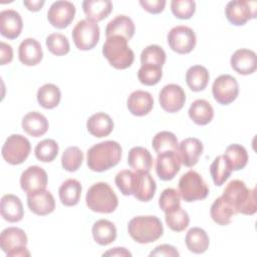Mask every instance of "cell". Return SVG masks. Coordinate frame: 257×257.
<instances>
[{
	"label": "cell",
	"instance_id": "1",
	"mask_svg": "<svg viewBox=\"0 0 257 257\" xmlns=\"http://www.w3.org/2000/svg\"><path fill=\"white\" fill-rule=\"evenodd\" d=\"M121 159V147L117 142L104 141L87 151V167L93 172H104L115 167Z\"/></svg>",
	"mask_w": 257,
	"mask_h": 257
},
{
	"label": "cell",
	"instance_id": "2",
	"mask_svg": "<svg viewBox=\"0 0 257 257\" xmlns=\"http://www.w3.org/2000/svg\"><path fill=\"white\" fill-rule=\"evenodd\" d=\"M222 196L236 213L253 215L257 211L256 189H248L243 181L233 180L229 182Z\"/></svg>",
	"mask_w": 257,
	"mask_h": 257
},
{
	"label": "cell",
	"instance_id": "3",
	"mask_svg": "<svg viewBox=\"0 0 257 257\" xmlns=\"http://www.w3.org/2000/svg\"><path fill=\"white\" fill-rule=\"evenodd\" d=\"M127 232L136 242L148 244L163 236L164 227L156 216H137L128 222Z\"/></svg>",
	"mask_w": 257,
	"mask_h": 257
},
{
	"label": "cell",
	"instance_id": "4",
	"mask_svg": "<svg viewBox=\"0 0 257 257\" xmlns=\"http://www.w3.org/2000/svg\"><path fill=\"white\" fill-rule=\"evenodd\" d=\"M85 201L88 209L104 214L112 213L118 205L117 196L111 187L104 182L93 184L86 193Z\"/></svg>",
	"mask_w": 257,
	"mask_h": 257
},
{
	"label": "cell",
	"instance_id": "5",
	"mask_svg": "<svg viewBox=\"0 0 257 257\" xmlns=\"http://www.w3.org/2000/svg\"><path fill=\"white\" fill-rule=\"evenodd\" d=\"M102 54L116 69L130 67L135 60L134 51L128 47L127 40L121 36L106 38L102 46Z\"/></svg>",
	"mask_w": 257,
	"mask_h": 257
},
{
	"label": "cell",
	"instance_id": "6",
	"mask_svg": "<svg viewBox=\"0 0 257 257\" xmlns=\"http://www.w3.org/2000/svg\"><path fill=\"white\" fill-rule=\"evenodd\" d=\"M179 193L185 202H195L207 198L209 188L196 171H188L179 180Z\"/></svg>",
	"mask_w": 257,
	"mask_h": 257
},
{
	"label": "cell",
	"instance_id": "7",
	"mask_svg": "<svg viewBox=\"0 0 257 257\" xmlns=\"http://www.w3.org/2000/svg\"><path fill=\"white\" fill-rule=\"evenodd\" d=\"M27 236L25 232L17 227H8L1 232L0 246L8 257L30 256L26 248Z\"/></svg>",
	"mask_w": 257,
	"mask_h": 257
},
{
	"label": "cell",
	"instance_id": "8",
	"mask_svg": "<svg viewBox=\"0 0 257 257\" xmlns=\"http://www.w3.org/2000/svg\"><path fill=\"white\" fill-rule=\"evenodd\" d=\"M31 146L29 141L22 135H11L2 147V157L10 165H20L29 156Z\"/></svg>",
	"mask_w": 257,
	"mask_h": 257
},
{
	"label": "cell",
	"instance_id": "9",
	"mask_svg": "<svg viewBox=\"0 0 257 257\" xmlns=\"http://www.w3.org/2000/svg\"><path fill=\"white\" fill-rule=\"evenodd\" d=\"M72 39L79 50L92 49L99 40V26L96 22L82 19L72 29Z\"/></svg>",
	"mask_w": 257,
	"mask_h": 257
},
{
	"label": "cell",
	"instance_id": "10",
	"mask_svg": "<svg viewBox=\"0 0 257 257\" xmlns=\"http://www.w3.org/2000/svg\"><path fill=\"white\" fill-rule=\"evenodd\" d=\"M170 48L179 53L187 54L196 46V34L194 30L185 25L173 27L167 36Z\"/></svg>",
	"mask_w": 257,
	"mask_h": 257
},
{
	"label": "cell",
	"instance_id": "11",
	"mask_svg": "<svg viewBox=\"0 0 257 257\" xmlns=\"http://www.w3.org/2000/svg\"><path fill=\"white\" fill-rule=\"evenodd\" d=\"M225 15L228 21L236 26L244 25L248 20L253 19L257 15L256 1L234 0L227 3Z\"/></svg>",
	"mask_w": 257,
	"mask_h": 257
},
{
	"label": "cell",
	"instance_id": "12",
	"mask_svg": "<svg viewBox=\"0 0 257 257\" xmlns=\"http://www.w3.org/2000/svg\"><path fill=\"white\" fill-rule=\"evenodd\" d=\"M212 93L215 100L223 105L233 102L239 93V84L237 79L230 74L218 76L212 85Z\"/></svg>",
	"mask_w": 257,
	"mask_h": 257
},
{
	"label": "cell",
	"instance_id": "13",
	"mask_svg": "<svg viewBox=\"0 0 257 257\" xmlns=\"http://www.w3.org/2000/svg\"><path fill=\"white\" fill-rule=\"evenodd\" d=\"M75 15V6L69 1L53 2L47 12L49 23L58 29L67 27L73 20Z\"/></svg>",
	"mask_w": 257,
	"mask_h": 257
},
{
	"label": "cell",
	"instance_id": "14",
	"mask_svg": "<svg viewBox=\"0 0 257 257\" xmlns=\"http://www.w3.org/2000/svg\"><path fill=\"white\" fill-rule=\"evenodd\" d=\"M159 101L162 108L167 112H177L183 108L186 101L184 89L175 83L165 85L159 93Z\"/></svg>",
	"mask_w": 257,
	"mask_h": 257
},
{
	"label": "cell",
	"instance_id": "15",
	"mask_svg": "<svg viewBox=\"0 0 257 257\" xmlns=\"http://www.w3.org/2000/svg\"><path fill=\"white\" fill-rule=\"evenodd\" d=\"M157 185L154 178L149 172H138L134 173L132 195L141 202L151 201L156 193Z\"/></svg>",
	"mask_w": 257,
	"mask_h": 257
},
{
	"label": "cell",
	"instance_id": "16",
	"mask_svg": "<svg viewBox=\"0 0 257 257\" xmlns=\"http://www.w3.org/2000/svg\"><path fill=\"white\" fill-rule=\"evenodd\" d=\"M181 169V160L178 152L169 151L158 155L156 160V172L163 181H170L175 178Z\"/></svg>",
	"mask_w": 257,
	"mask_h": 257
},
{
	"label": "cell",
	"instance_id": "17",
	"mask_svg": "<svg viewBox=\"0 0 257 257\" xmlns=\"http://www.w3.org/2000/svg\"><path fill=\"white\" fill-rule=\"evenodd\" d=\"M48 178L46 172L38 166L28 167L20 177L21 189L29 194L40 190H45Z\"/></svg>",
	"mask_w": 257,
	"mask_h": 257
},
{
	"label": "cell",
	"instance_id": "18",
	"mask_svg": "<svg viewBox=\"0 0 257 257\" xmlns=\"http://www.w3.org/2000/svg\"><path fill=\"white\" fill-rule=\"evenodd\" d=\"M27 206L35 215L45 216L54 211L55 201L49 191L40 190L27 194Z\"/></svg>",
	"mask_w": 257,
	"mask_h": 257
},
{
	"label": "cell",
	"instance_id": "19",
	"mask_svg": "<svg viewBox=\"0 0 257 257\" xmlns=\"http://www.w3.org/2000/svg\"><path fill=\"white\" fill-rule=\"evenodd\" d=\"M230 63L237 73L242 75L252 74L257 69V56L253 50L241 48L232 54Z\"/></svg>",
	"mask_w": 257,
	"mask_h": 257
},
{
	"label": "cell",
	"instance_id": "20",
	"mask_svg": "<svg viewBox=\"0 0 257 257\" xmlns=\"http://www.w3.org/2000/svg\"><path fill=\"white\" fill-rule=\"evenodd\" d=\"M203 149L202 142L197 138H188L183 140L181 144H179L178 148V155L181 160V164L188 168L195 166L203 153Z\"/></svg>",
	"mask_w": 257,
	"mask_h": 257
},
{
	"label": "cell",
	"instance_id": "21",
	"mask_svg": "<svg viewBox=\"0 0 257 257\" xmlns=\"http://www.w3.org/2000/svg\"><path fill=\"white\" fill-rule=\"evenodd\" d=\"M23 21L20 14L13 9L0 12V32L8 39L17 38L22 31Z\"/></svg>",
	"mask_w": 257,
	"mask_h": 257
},
{
	"label": "cell",
	"instance_id": "22",
	"mask_svg": "<svg viewBox=\"0 0 257 257\" xmlns=\"http://www.w3.org/2000/svg\"><path fill=\"white\" fill-rule=\"evenodd\" d=\"M130 112L136 116L147 115L154 106L153 95L145 90L133 91L126 100Z\"/></svg>",
	"mask_w": 257,
	"mask_h": 257
},
{
	"label": "cell",
	"instance_id": "23",
	"mask_svg": "<svg viewBox=\"0 0 257 257\" xmlns=\"http://www.w3.org/2000/svg\"><path fill=\"white\" fill-rule=\"evenodd\" d=\"M18 56L21 63L27 66L38 64L43 57V51L40 43L34 38L24 39L18 47Z\"/></svg>",
	"mask_w": 257,
	"mask_h": 257
},
{
	"label": "cell",
	"instance_id": "24",
	"mask_svg": "<svg viewBox=\"0 0 257 257\" xmlns=\"http://www.w3.org/2000/svg\"><path fill=\"white\" fill-rule=\"evenodd\" d=\"M136 31L134 21L126 15H117L110 20L105 27L106 38L111 36H121L127 41L134 36Z\"/></svg>",
	"mask_w": 257,
	"mask_h": 257
},
{
	"label": "cell",
	"instance_id": "25",
	"mask_svg": "<svg viewBox=\"0 0 257 257\" xmlns=\"http://www.w3.org/2000/svg\"><path fill=\"white\" fill-rule=\"evenodd\" d=\"M0 212L3 219L10 223L19 222L24 216L23 205L20 199L12 194H6L2 197Z\"/></svg>",
	"mask_w": 257,
	"mask_h": 257
},
{
	"label": "cell",
	"instance_id": "26",
	"mask_svg": "<svg viewBox=\"0 0 257 257\" xmlns=\"http://www.w3.org/2000/svg\"><path fill=\"white\" fill-rule=\"evenodd\" d=\"M48 126L47 118L38 111H30L22 118L23 131L34 138L43 136L47 132Z\"/></svg>",
	"mask_w": 257,
	"mask_h": 257
},
{
	"label": "cell",
	"instance_id": "27",
	"mask_svg": "<svg viewBox=\"0 0 257 257\" xmlns=\"http://www.w3.org/2000/svg\"><path fill=\"white\" fill-rule=\"evenodd\" d=\"M86 128L93 137H107L113 130V121L108 114L104 112H96L87 119Z\"/></svg>",
	"mask_w": 257,
	"mask_h": 257
},
{
	"label": "cell",
	"instance_id": "28",
	"mask_svg": "<svg viewBox=\"0 0 257 257\" xmlns=\"http://www.w3.org/2000/svg\"><path fill=\"white\" fill-rule=\"evenodd\" d=\"M82 9L88 20L97 23L110 14L112 3L109 0H85L82 2Z\"/></svg>",
	"mask_w": 257,
	"mask_h": 257
},
{
	"label": "cell",
	"instance_id": "29",
	"mask_svg": "<svg viewBox=\"0 0 257 257\" xmlns=\"http://www.w3.org/2000/svg\"><path fill=\"white\" fill-rule=\"evenodd\" d=\"M128 166L138 172H150L153 167V157L144 147H134L127 156Z\"/></svg>",
	"mask_w": 257,
	"mask_h": 257
},
{
	"label": "cell",
	"instance_id": "30",
	"mask_svg": "<svg viewBox=\"0 0 257 257\" xmlns=\"http://www.w3.org/2000/svg\"><path fill=\"white\" fill-rule=\"evenodd\" d=\"M92 236L94 241L101 245L105 246L112 243L116 238V228L114 224L106 219H100L92 225Z\"/></svg>",
	"mask_w": 257,
	"mask_h": 257
},
{
	"label": "cell",
	"instance_id": "31",
	"mask_svg": "<svg viewBox=\"0 0 257 257\" xmlns=\"http://www.w3.org/2000/svg\"><path fill=\"white\" fill-rule=\"evenodd\" d=\"M190 118L199 125L208 124L214 116V109L211 103L205 99H196L189 108Z\"/></svg>",
	"mask_w": 257,
	"mask_h": 257
},
{
	"label": "cell",
	"instance_id": "32",
	"mask_svg": "<svg viewBox=\"0 0 257 257\" xmlns=\"http://www.w3.org/2000/svg\"><path fill=\"white\" fill-rule=\"evenodd\" d=\"M187 248L196 254H201L207 251L209 247V236L206 231L200 227L191 228L185 237Z\"/></svg>",
	"mask_w": 257,
	"mask_h": 257
},
{
	"label": "cell",
	"instance_id": "33",
	"mask_svg": "<svg viewBox=\"0 0 257 257\" xmlns=\"http://www.w3.org/2000/svg\"><path fill=\"white\" fill-rule=\"evenodd\" d=\"M236 214L234 208L223 198V196L217 198L210 209L211 218L215 223L221 226L228 225L231 222L232 217Z\"/></svg>",
	"mask_w": 257,
	"mask_h": 257
},
{
	"label": "cell",
	"instance_id": "34",
	"mask_svg": "<svg viewBox=\"0 0 257 257\" xmlns=\"http://www.w3.org/2000/svg\"><path fill=\"white\" fill-rule=\"evenodd\" d=\"M81 185L75 179L64 181L58 190V195L61 203L64 206L71 207L78 204L81 196Z\"/></svg>",
	"mask_w": 257,
	"mask_h": 257
},
{
	"label": "cell",
	"instance_id": "35",
	"mask_svg": "<svg viewBox=\"0 0 257 257\" xmlns=\"http://www.w3.org/2000/svg\"><path fill=\"white\" fill-rule=\"evenodd\" d=\"M209 71L202 65H193L186 72L187 85L193 91L204 90L209 82Z\"/></svg>",
	"mask_w": 257,
	"mask_h": 257
},
{
	"label": "cell",
	"instance_id": "36",
	"mask_svg": "<svg viewBox=\"0 0 257 257\" xmlns=\"http://www.w3.org/2000/svg\"><path fill=\"white\" fill-rule=\"evenodd\" d=\"M61 98V92L58 86L53 83H45L37 90L38 103L47 109L56 107Z\"/></svg>",
	"mask_w": 257,
	"mask_h": 257
},
{
	"label": "cell",
	"instance_id": "37",
	"mask_svg": "<svg viewBox=\"0 0 257 257\" xmlns=\"http://www.w3.org/2000/svg\"><path fill=\"white\" fill-rule=\"evenodd\" d=\"M232 168L224 155L215 158L210 166V174L216 186H222L231 176Z\"/></svg>",
	"mask_w": 257,
	"mask_h": 257
},
{
	"label": "cell",
	"instance_id": "38",
	"mask_svg": "<svg viewBox=\"0 0 257 257\" xmlns=\"http://www.w3.org/2000/svg\"><path fill=\"white\" fill-rule=\"evenodd\" d=\"M224 156L228 160L233 171L244 169L248 163V153L246 149L238 144H232L228 146Z\"/></svg>",
	"mask_w": 257,
	"mask_h": 257
},
{
	"label": "cell",
	"instance_id": "39",
	"mask_svg": "<svg viewBox=\"0 0 257 257\" xmlns=\"http://www.w3.org/2000/svg\"><path fill=\"white\" fill-rule=\"evenodd\" d=\"M165 219L168 227L175 232L184 231L190 223L188 213L181 206L165 212Z\"/></svg>",
	"mask_w": 257,
	"mask_h": 257
},
{
	"label": "cell",
	"instance_id": "40",
	"mask_svg": "<svg viewBox=\"0 0 257 257\" xmlns=\"http://www.w3.org/2000/svg\"><path fill=\"white\" fill-rule=\"evenodd\" d=\"M152 146L155 150V152L159 155L164 152L174 151L178 152L179 148V142L177 137L168 131H163L158 133L152 142Z\"/></svg>",
	"mask_w": 257,
	"mask_h": 257
},
{
	"label": "cell",
	"instance_id": "41",
	"mask_svg": "<svg viewBox=\"0 0 257 257\" xmlns=\"http://www.w3.org/2000/svg\"><path fill=\"white\" fill-rule=\"evenodd\" d=\"M58 145L52 139H45L39 142L34 150L37 160L43 163L52 162L58 155Z\"/></svg>",
	"mask_w": 257,
	"mask_h": 257
},
{
	"label": "cell",
	"instance_id": "42",
	"mask_svg": "<svg viewBox=\"0 0 257 257\" xmlns=\"http://www.w3.org/2000/svg\"><path fill=\"white\" fill-rule=\"evenodd\" d=\"M83 161V153L77 147H68L62 154L61 165L67 172L77 171Z\"/></svg>",
	"mask_w": 257,
	"mask_h": 257
},
{
	"label": "cell",
	"instance_id": "43",
	"mask_svg": "<svg viewBox=\"0 0 257 257\" xmlns=\"http://www.w3.org/2000/svg\"><path fill=\"white\" fill-rule=\"evenodd\" d=\"M141 62L142 64H153L162 67L166 62V52L157 44L149 45L141 53Z\"/></svg>",
	"mask_w": 257,
	"mask_h": 257
},
{
	"label": "cell",
	"instance_id": "44",
	"mask_svg": "<svg viewBox=\"0 0 257 257\" xmlns=\"http://www.w3.org/2000/svg\"><path fill=\"white\" fill-rule=\"evenodd\" d=\"M47 49L56 56H62L69 52L70 46L67 37L61 33H51L46 37Z\"/></svg>",
	"mask_w": 257,
	"mask_h": 257
},
{
	"label": "cell",
	"instance_id": "45",
	"mask_svg": "<svg viewBox=\"0 0 257 257\" xmlns=\"http://www.w3.org/2000/svg\"><path fill=\"white\" fill-rule=\"evenodd\" d=\"M163 76L162 67L153 64H142L138 71V78L142 84L151 86L157 84Z\"/></svg>",
	"mask_w": 257,
	"mask_h": 257
},
{
	"label": "cell",
	"instance_id": "46",
	"mask_svg": "<svg viewBox=\"0 0 257 257\" xmlns=\"http://www.w3.org/2000/svg\"><path fill=\"white\" fill-rule=\"evenodd\" d=\"M171 10L179 19H190L196 11V2L193 0H173Z\"/></svg>",
	"mask_w": 257,
	"mask_h": 257
},
{
	"label": "cell",
	"instance_id": "47",
	"mask_svg": "<svg viewBox=\"0 0 257 257\" xmlns=\"http://www.w3.org/2000/svg\"><path fill=\"white\" fill-rule=\"evenodd\" d=\"M159 206L164 212L181 206V196L179 191L173 188L165 189L159 198Z\"/></svg>",
	"mask_w": 257,
	"mask_h": 257
},
{
	"label": "cell",
	"instance_id": "48",
	"mask_svg": "<svg viewBox=\"0 0 257 257\" xmlns=\"http://www.w3.org/2000/svg\"><path fill=\"white\" fill-rule=\"evenodd\" d=\"M134 172L130 170H122L118 172L115 176V185L124 196L132 195V185H133Z\"/></svg>",
	"mask_w": 257,
	"mask_h": 257
},
{
	"label": "cell",
	"instance_id": "49",
	"mask_svg": "<svg viewBox=\"0 0 257 257\" xmlns=\"http://www.w3.org/2000/svg\"><path fill=\"white\" fill-rule=\"evenodd\" d=\"M155 256H165V257H179L180 253L178 250L169 244H163L160 246H157L151 253L150 257H155Z\"/></svg>",
	"mask_w": 257,
	"mask_h": 257
},
{
	"label": "cell",
	"instance_id": "50",
	"mask_svg": "<svg viewBox=\"0 0 257 257\" xmlns=\"http://www.w3.org/2000/svg\"><path fill=\"white\" fill-rule=\"evenodd\" d=\"M140 4L146 11L152 14H159L164 10L166 6V1L165 0H140Z\"/></svg>",
	"mask_w": 257,
	"mask_h": 257
},
{
	"label": "cell",
	"instance_id": "51",
	"mask_svg": "<svg viewBox=\"0 0 257 257\" xmlns=\"http://www.w3.org/2000/svg\"><path fill=\"white\" fill-rule=\"evenodd\" d=\"M0 63L1 65H4L6 63H9L12 61L13 59V49L11 47V45L1 41L0 42Z\"/></svg>",
	"mask_w": 257,
	"mask_h": 257
},
{
	"label": "cell",
	"instance_id": "52",
	"mask_svg": "<svg viewBox=\"0 0 257 257\" xmlns=\"http://www.w3.org/2000/svg\"><path fill=\"white\" fill-rule=\"evenodd\" d=\"M102 256H127V257H131L132 253L123 247H115V248H112V249L104 252L102 254Z\"/></svg>",
	"mask_w": 257,
	"mask_h": 257
},
{
	"label": "cell",
	"instance_id": "53",
	"mask_svg": "<svg viewBox=\"0 0 257 257\" xmlns=\"http://www.w3.org/2000/svg\"><path fill=\"white\" fill-rule=\"evenodd\" d=\"M44 1L43 0H30V1H27V0H24L23 1V4L26 6V8L30 11H38L42 8V6L44 5Z\"/></svg>",
	"mask_w": 257,
	"mask_h": 257
}]
</instances>
